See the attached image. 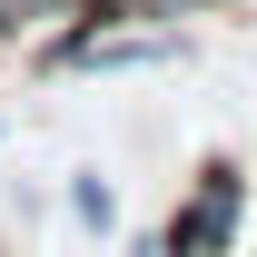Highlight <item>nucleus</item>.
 <instances>
[{
	"label": "nucleus",
	"mask_w": 257,
	"mask_h": 257,
	"mask_svg": "<svg viewBox=\"0 0 257 257\" xmlns=\"http://www.w3.org/2000/svg\"><path fill=\"white\" fill-rule=\"evenodd\" d=\"M237 208H247L237 168H208L188 188V208H178V227H168V257H227L237 247Z\"/></svg>",
	"instance_id": "nucleus-1"
},
{
	"label": "nucleus",
	"mask_w": 257,
	"mask_h": 257,
	"mask_svg": "<svg viewBox=\"0 0 257 257\" xmlns=\"http://www.w3.org/2000/svg\"><path fill=\"white\" fill-rule=\"evenodd\" d=\"M128 257H168V237H139V247H128Z\"/></svg>",
	"instance_id": "nucleus-6"
},
{
	"label": "nucleus",
	"mask_w": 257,
	"mask_h": 257,
	"mask_svg": "<svg viewBox=\"0 0 257 257\" xmlns=\"http://www.w3.org/2000/svg\"><path fill=\"white\" fill-rule=\"evenodd\" d=\"M69 10H89V0H0L10 30H30V20H69Z\"/></svg>",
	"instance_id": "nucleus-5"
},
{
	"label": "nucleus",
	"mask_w": 257,
	"mask_h": 257,
	"mask_svg": "<svg viewBox=\"0 0 257 257\" xmlns=\"http://www.w3.org/2000/svg\"><path fill=\"white\" fill-rule=\"evenodd\" d=\"M69 208H79V227H119V198H109V178H69Z\"/></svg>",
	"instance_id": "nucleus-3"
},
{
	"label": "nucleus",
	"mask_w": 257,
	"mask_h": 257,
	"mask_svg": "<svg viewBox=\"0 0 257 257\" xmlns=\"http://www.w3.org/2000/svg\"><path fill=\"white\" fill-rule=\"evenodd\" d=\"M99 20H178V10H198V0H89Z\"/></svg>",
	"instance_id": "nucleus-4"
},
{
	"label": "nucleus",
	"mask_w": 257,
	"mask_h": 257,
	"mask_svg": "<svg viewBox=\"0 0 257 257\" xmlns=\"http://www.w3.org/2000/svg\"><path fill=\"white\" fill-rule=\"evenodd\" d=\"M149 60H178V40L168 30H109V40L69 30V40H50V69H149Z\"/></svg>",
	"instance_id": "nucleus-2"
}]
</instances>
